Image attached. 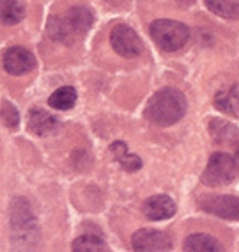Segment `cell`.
I'll list each match as a JSON object with an SVG mask.
<instances>
[{
	"label": "cell",
	"mask_w": 239,
	"mask_h": 252,
	"mask_svg": "<svg viewBox=\"0 0 239 252\" xmlns=\"http://www.w3.org/2000/svg\"><path fill=\"white\" fill-rule=\"evenodd\" d=\"M110 43H112V48L119 55L126 59H135L144 52V43L138 37V34L131 27L122 25V23H119V25H115L112 29Z\"/></svg>",
	"instance_id": "cell-5"
},
{
	"label": "cell",
	"mask_w": 239,
	"mask_h": 252,
	"mask_svg": "<svg viewBox=\"0 0 239 252\" xmlns=\"http://www.w3.org/2000/svg\"><path fill=\"white\" fill-rule=\"evenodd\" d=\"M73 251L75 252H101L108 251V245L103 238L96 234H81L73 242Z\"/></svg>",
	"instance_id": "cell-17"
},
{
	"label": "cell",
	"mask_w": 239,
	"mask_h": 252,
	"mask_svg": "<svg viewBox=\"0 0 239 252\" xmlns=\"http://www.w3.org/2000/svg\"><path fill=\"white\" fill-rule=\"evenodd\" d=\"M185 251L189 252H218L223 251L220 245V242L209 236V234L195 233L189 234L188 238L185 240Z\"/></svg>",
	"instance_id": "cell-12"
},
{
	"label": "cell",
	"mask_w": 239,
	"mask_h": 252,
	"mask_svg": "<svg viewBox=\"0 0 239 252\" xmlns=\"http://www.w3.org/2000/svg\"><path fill=\"white\" fill-rule=\"evenodd\" d=\"M151 36L154 43L165 52H176L186 45L189 32L186 25L174 20H156L151 25Z\"/></svg>",
	"instance_id": "cell-3"
},
{
	"label": "cell",
	"mask_w": 239,
	"mask_h": 252,
	"mask_svg": "<svg viewBox=\"0 0 239 252\" xmlns=\"http://www.w3.org/2000/svg\"><path fill=\"white\" fill-rule=\"evenodd\" d=\"M110 149H112L113 157L117 158V162L121 163L124 171L133 172V171H138L140 167H142V160L136 155H131L126 149L124 142H115V144H112Z\"/></svg>",
	"instance_id": "cell-15"
},
{
	"label": "cell",
	"mask_w": 239,
	"mask_h": 252,
	"mask_svg": "<svg viewBox=\"0 0 239 252\" xmlns=\"http://www.w3.org/2000/svg\"><path fill=\"white\" fill-rule=\"evenodd\" d=\"M144 213L149 220H165L176 215V203L168 195H153L145 201Z\"/></svg>",
	"instance_id": "cell-9"
},
{
	"label": "cell",
	"mask_w": 239,
	"mask_h": 252,
	"mask_svg": "<svg viewBox=\"0 0 239 252\" xmlns=\"http://www.w3.org/2000/svg\"><path fill=\"white\" fill-rule=\"evenodd\" d=\"M25 16L22 0H0V22L4 25H16Z\"/></svg>",
	"instance_id": "cell-13"
},
{
	"label": "cell",
	"mask_w": 239,
	"mask_h": 252,
	"mask_svg": "<svg viewBox=\"0 0 239 252\" xmlns=\"http://www.w3.org/2000/svg\"><path fill=\"white\" fill-rule=\"evenodd\" d=\"M2 64H4L5 71L18 77V75H25V73L34 69L36 59H34V55H32L27 48L13 46V48H7L4 52Z\"/></svg>",
	"instance_id": "cell-8"
},
{
	"label": "cell",
	"mask_w": 239,
	"mask_h": 252,
	"mask_svg": "<svg viewBox=\"0 0 239 252\" xmlns=\"http://www.w3.org/2000/svg\"><path fill=\"white\" fill-rule=\"evenodd\" d=\"M0 116H2V121L5 123V126H9V128H16V126H18V123H20L18 110H16L11 103H7V101L2 105Z\"/></svg>",
	"instance_id": "cell-19"
},
{
	"label": "cell",
	"mask_w": 239,
	"mask_h": 252,
	"mask_svg": "<svg viewBox=\"0 0 239 252\" xmlns=\"http://www.w3.org/2000/svg\"><path fill=\"white\" fill-rule=\"evenodd\" d=\"M211 133L212 139L216 142H221V144H232L234 140H238L239 131L234 125H230L227 121H221V119H214L211 121Z\"/></svg>",
	"instance_id": "cell-14"
},
{
	"label": "cell",
	"mask_w": 239,
	"mask_h": 252,
	"mask_svg": "<svg viewBox=\"0 0 239 252\" xmlns=\"http://www.w3.org/2000/svg\"><path fill=\"white\" fill-rule=\"evenodd\" d=\"M131 245L138 252H165L172 249V240L163 231L142 229L133 234Z\"/></svg>",
	"instance_id": "cell-6"
},
{
	"label": "cell",
	"mask_w": 239,
	"mask_h": 252,
	"mask_svg": "<svg viewBox=\"0 0 239 252\" xmlns=\"http://www.w3.org/2000/svg\"><path fill=\"white\" fill-rule=\"evenodd\" d=\"M206 5L221 18H239V0H206Z\"/></svg>",
	"instance_id": "cell-16"
},
{
	"label": "cell",
	"mask_w": 239,
	"mask_h": 252,
	"mask_svg": "<svg viewBox=\"0 0 239 252\" xmlns=\"http://www.w3.org/2000/svg\"><path fill=\"white\" fill-rule=\"evenodd\" d=\"M236 163H238V165H239V148L236 149Z\"/></svg>",
	"instance_id": "cell-20"
},
{
	"label": "cell",
	"mask_w": 239,
	"mask_h": 252,
	"mask_svg": "<svg viewBox=\"0 0 239 252\" xmlns=\"http://www.w3.org/2000/svg\"><path fill=\"white\" fill-rule=\"evenodd\" d=\"M57 126H59L57 117L43 110V108H32L28 112V130L32 133H36V135H50V133H53L57 130Z\"/></svg>",
	"instance_id": "cell-10"
},
{
	"label": "cell",
	"mask_w": 239,
	"mask_h": 252,
	"mask_svg": "<svg viewBox=\"0 0 239 252\" xmlns=\"http://www.w3.org/2000/svg\"><path fill=\"white\" fill-rule=\"evenodd\" d=\"M186 114V98L177 89L165 87L149 99L145 117L158 126H170Z\"/></svg>",
	"instance_id": "cell-1"
},
{
	"label": "cell",
	"mask_w": 239,
	"mask_h": 252,
	"mask_svg": "<svg viewBox=\"0 0 239 252\" xmlns=\"http://www.w3.org/2000/svg\"><path fill=\"white\" fill-rule=\"evenodd\" d=\"M94 23V14L85 5H75L62 18H52L48 23L50 37L60 43H73L89 32Z\"/></svg>",
	"instance_id": "cell-2"
},
{
	"label": "cell",
	"mask_w": 239,
	"mask_h": 252,
	"mask_svg": "<svg viewBox=\"0 0 239 252\" xmlns=\"http://www.w3.org/2000/svg\"><path fill=\"white\" fill-rule=\"evenodd\" d=\"M48 103H50V107L57 108V110H69L73 105L77 103V91L69 86L60 87L50 96Z\"/></svg>",
	"instance_id": "cell-18"
},
{
	"label": "cell",
	"mask_w": 239,
	"mask_h": 252,
	"mask_svg": "<svg viewBox=\"0 0 239 252\" xmlns=\"http://www.w3.org/2000/svg\"><path fill=\"white\" fill-rule=\"evenodd\" d=\"M214 105L218 110L229 116H239V87L232 86L229 89L218 91L214 96Z\"/></svg>",
	"instance_id": "cell-11"
},
{
	"label": "cell",
	"mask_w": 239,
	"mask_h": 252,
	"mask_svg": "<svg viewBox=\"0 0 239 252\" xmlns=\"http://www.w3.org/2000/svg\"><path fill=\"white\" fill-rule=\"evenodd\" d=\"M200 208L204 212L218 215L229 220H239V199L232 195H209L200 199Z\"/></svg>",
	"instance_id": "cell-7"
},
{
	"label": "cell",
	"mask_w": 239,
	"mask_h": 252,
	"mask_svg": "<svg viewBox=\"0 0 239 252\" xmlns=\"http://www.w3.org/2000/svg\"><path fill=\"white\" fill-rule=\"evenodd\" d=\"M238 176V163L230 155L227 153H214L209 158V163L202 174V183L209 187H220L229 185Z\"/></svg>",
	"instance_id": "cell-4"
}]
</instances>
